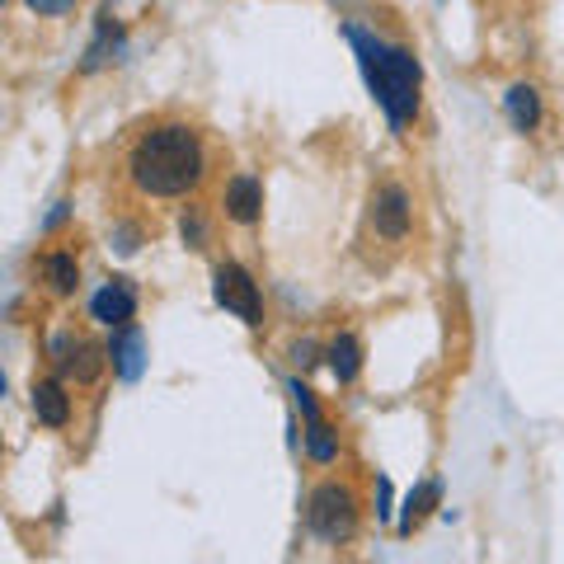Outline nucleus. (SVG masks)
<instances>
[{"mask_svg":"<svg viewBox=\"0 0 564 564\" xmlns=\"http://www.w3.org/2000/svg\"><path fill=\"white\" fill-rule=\"evenodd\" d=\"M207 174V147L188 122H155L128 151V180L141 198H188Z\"/></svg>","mask_w":564,"mask_h":564,"instance_id":"1","label":"nucleus"},{"mask_svg":"<svg viewBox=\"0 0 564 564\" xmlns=\"http://www.w3.org/2000/svg\"><path fill=\"white\" fill-rule=\"evenodd\" d=\"M344 39L352 47V57H358V70H362L367 90H372V99H377V109L386 113V122H391V132H404L423 109V66H419V57L410 47L381 39V33L362 29V24H344Z\"/></svg>","mask_w":564,"mask_h":564,"instance_id":"2","label":"nucleus"},{"mask_svg":"<svg viewBox=\"0 0 564 564\" xmlns=\"http://www.w3.org/2000/svg\"><path fill=\"white\" fill-rule=\"evenodd\" d=\"M306 527H311V536H321L325 545L352 541L358 536V494L339 480L315 485L306 499Z\"/></svg>","mask_w":564,"mask_h":564,"instance_id":"3","label":"nucleus"},{"mask_svg":"<svg viewBox=\"0 0 564 564\" xmlns=\"http://www.w3.org/2000/svg\"><path fill=\"white\" fill-rule=\"evenodd\" d=\"M212 296H217L221 311H231L236 321H245L250 329L263 325V296H259V282L254 273L236 259H221L217 273H212Z\"/></svg>","mask_w":564,"mask_h":564,"instance_id":"4","label":"nucleus"},{"mask_svg":"<svg viewBox=\"0 0 564 564\" xmlns=\"http://www.w3.org/2000/svg\"><path fill=\"white\" fill-rule=\"evenodd\" d=\"M288 395L306 419V456L315 466H334L339 462V433H334V423L325 419L321 404H315V391L302 377H288Z\"/></svg>","mask_w":564,"mask_h":564,"instance_id":"5","label":"nucleus"},{"mask_svg":"<svg viewBox=\"0 0 564 564\" xmlns=\"http://www.w3.org/2000/svg\"><path fill=\"white\" fill-rule=\"evenodd\" d=\"M410 226H414V203H410V193H404L400 184H381L372 193V231L381 240H391L400 245L404 236H410Z\"/></svg>","mask_w":564,"mask_h":564,"instance_id":"6","label":"nucleus"},{"mask_svg":"<svg viewBox=\"0 0 564 564\" xmlns=\"http://www.w3.org/2000/svg\"><path fill=\"white\" fill-rule=\"evenodd\" d=\"M90 321L104 329H118V325H132L137 321V288L132 278H109L104 288L90 296Z\"/></svg>","mask_w":564,"mask_h":564,"instance_id":"7","label":"nucleus"},{"mask_svg":"<svg viewBox=\"0 0 564 564\" xmlns=\"http://www.w3.org/2000/svg\"><path fill=\"white\" fill-rule=\"evenodd\" d=\"M104 367H109V348H99L90 339H76L66 348V358H57V377L76 381V386H95L104 377Z\"/></svg>","mask_w":564,"mask_h":564,"instance_id":"8","label":"nucleus"},{"mask_svg":"<svg viewBox=\"0 0 564 564\" xmlns=\"http://www.w3.org/2000/svg\"><path fill=\"white\" fill-rule=\"evenodd\" d=\"M109 367L122 381H137L141 367H147V334L137 325H118L113 339H109Z\"/></svg>","mask_w":564,"mask_h":564,"instance_id":"9","label":"nucleus"},{"mask_svg":"<svg viewBox=\"0 0 564 564\" xmlns=\"http://www.w3.org/2000/svg\"><path fill=\"white\" fill-rule=\"evenodd\" d=\"M221 207H226V217H231L236 226H254L263 217V184L254 180V174H236V180L226 184V193H221Z\"/></svg>","mask_w":564,"mask_h":564,"instance_id":"10","label":"nucleus"},{"mask_svg":"<svg viewBox=\"0 0 564 564\" xmlns=\"http://www.w3.org/2000/svg\"><path fill=\"white\" fill-rule=\"evenodd\" d=\"M33 419H39L43 429H66V423H70V395H66V377L33 381Z\"/></svg>","mask_w":564,"mask_h":564,"instance_id":"11","label":"nucleus"},{"mask_svg":"<svg viewBox=\"0 0 564 564\" xmlns=\"http://www.w3.org/2000/svg\"><path fill=\"white\" fill-rule=\"evenodd\" d=\"M122 52H128V39H122V29L109 20V14H99V29H95V43L85 47V62H80V70L85 76H95V70H104L109 62H118Z\"/></svg>","mask_w":564,"mask_h":564,"instance_id":"12","label":"nucleus"},{"mask_svg":"<svg viewBox=\"0 0 564 564\" xmlns=\"http://www.w3.org/2000/svg\"><path fill=\"white\" fill-rule=\"evenodd\" d=\"M325 358H329V372H334V381L339 386H352L362 377V339L358 334H334V339L325 344Z\"/></svg>","mask_w":564,"mask_h":564,"instance_id":"13","label":"nucleus"},{"mask_svg":"<svg viewBox=\"0 0 564 564\" xmlns=\"http://www.w3.org/2000/svg\"><path fill=\"white\" fill-rule=\"evenodd\" d=\"M503 113H508V122H513V132H522V137L536 132L541 128V95H536V85H527V80L508 85Z\"/></svg>","mask_w":564,"mask_h":564,"instance_id":"14","label":"nucleus"},{"mask_svg":"<svg viewBox=\"0 0 564 564\" xmlns=\"http://www.w3.org/2000/svg\"><path fill=\"white\" fill-rule=\"evenodd\" d=\"M43 282H47L52 296H76V288H80V259L70 250L43 254Z\"/></svg>","mask_w":564,"mask_h":564,"instance_id":"15","label":"nucleus"},{"mask_svg":"<svg viewBox=\"0 0 564 564\" xmlns=\"http://www.w3.org/2000/svg\"><path fill=\"white\" fill-rule=\"evenodd\" d=\"M437 503H443V485H437V480H423V485L410 494V499H404V522H400V532H414V527L429 518Z\"/></svg>","mask_w":564,"mask_h":564,"instance_id":"16","label":"nucleus"},{"mask_svg":"<svg viewBox=\"0 0 564 564\" xmlns=\"http://www.w3.org/2000/svg\"><path fill=\"white\" fill-rule=\"evenodd\" d=\"M180 236H184L188 250H207V221H203V212H198V207H188V212H184Z\"/></svg>","mask_w":564,"mask_h":564,"instance_id":"17","label":"nucleus"},{"mask_svg":"<svg viewBox=\"0 0 564 564\" xmlns=\"http://www.w3.org/2000/svg\"><path fill=\"white\" fill-rule=\"evenodd\" d=\"M33 14H43V20H57V14H70L76 10V0H24Z\"/></svg>","mask_w":564,"mask_h":564,"instance_id":"18","label":"nucleus"},{"mask_svg":"<svg viewBox=\"0 0 564 564\" xmlns=\"http://www.w3.org/2000/svg\"><path fill=\"white\" fill-rule=\"evenodd\" d=\"M321 352H325V348H321V344H315V339H302V344H296V348H292V362H296V367H302V372H311V367H315V362H321Z\"/></svg>","mask_w":564,"mask_h":564,"instance_id":"19","label":"nucleus"},{"mask_svg":"<svg viewBox=\"0 0 564 564\" xmlns=\"http://www.w3.org/2000/svg\"><path fill=\"white\" fill-rule=\"evenodd\" d=\"M377 518H381V522L391 518V480H386V475L377 480Z\"/></svg>","mask_w":564,"mask_h":564,"instance_id":"20","label":"nucleus"},{"mask_svg":"<svg viewBox=\"0 0 564 564\" xmlns=\"http://www.w3.org/2000/svg\"><path fill=\"white\" fill-rule=\"evenodd\" d=\"M118 250H122V254L137 250V231H132V226H122V231H118Z\"/></svg>","mask_w":564,"mask_h":564,"instance_id":"21","label":"nucleus"},{"mask_svg":"<svg viewBox=\"0 0 564 564\" xmlns=\"http://www.w3.org/2000/svg\"><path fill=\"white\" fill-rule=\"evenodd\" d=\"M66 207H70V203H57V207H52V217L43 221V226H47V231H52V226H62V221H66Z\"/></svg>","mask_w":564,"mask_h":564,"instance_id":"22","label":"nucleus"}]
</instances>
